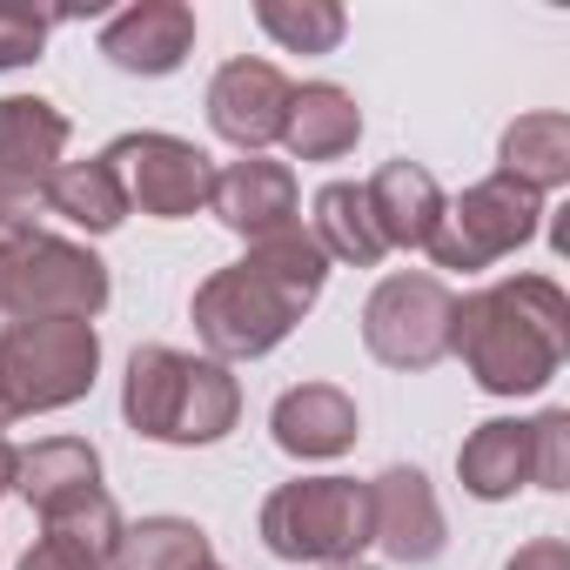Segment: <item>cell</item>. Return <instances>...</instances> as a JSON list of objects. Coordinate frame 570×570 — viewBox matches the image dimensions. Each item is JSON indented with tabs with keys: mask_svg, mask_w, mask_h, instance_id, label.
Listing matches in <instances>:
<instances>
[{
	"mask_svg": "<svg viewBox=\"0 0 570 570\" xmlns=\"http://www.w3.org/2000/svg\"><path fill=\"white\" fill-rule=\"evenodd\" d=\"M55 21H68V8H28V0H0V75L41 61Z\"/></svg>",
	"mask_w": 570,
	"mask_h": 570,
	"instance_id": "obj_27",
	"label": "cell"
},
{
	"mask_svg": "<svg viewBox=\"0 0 570 570\" xmlns=\"http://www.w3.org/2000/svg\"><path fill=\"white\" fill-rule=\"evenodd\" d=\"M363 195H370L383 248H430V235L443 222V188L423 161H383L376 181H363Z\"/></svg>",
	"mask_w": 570,
	"mask_h": 570,
	"instance_id": "obj_15",
	"label": "cell"
},
{
	"mask_svg": "<svg viewBox=\"0 0 570 570\" xmlns=\"http://www.w3.org/2000/svg\"><path fill=\"white\" fill-rule=\"evenodd\" d=\"M108 570H115V563H108Z\"/></svg>",
	"mask_w": 570,
	"mask_h": 570,
	"instance_id": "obj_34",
	"label": "cell"
},
{
	"mask_svg": "<svg viewBox=\"0 0 570 570\" xmlns=\"http://www.w3.org/2000/svg\"><path fill=\"white\" fill-rule=\"evenodd\" d=\"M208 208H215L235 235L262 242V235H275V228L296 222V175L282 168V161H268V155H242V161L215 168Z\"/></svg>",
	"mask_w": 570,
	"mask_h": 570,
	"instance_id": "obj_14",
	"label": "cell"
},
{
	"mask_svg": "<svg viewBox=\"0 0 570 570\" xmlns=\"http://www.w3.org/2000/svg\"><path fill=\"white\" fill-rule=\"evenodd\" d=\"M21 570H95V563H88V557H75V550H61V543H48V537H41V543H35V550H28V557H21Z\"/></svg>",
	"mask_w": 570,
	"mask_h": 570,
	"instance_id": "obj_30",
	"label": "cell"
},
{
	"mask_svg": "<svg viewBox=\"0 0 570 570\" xmlns=\"http://www.w3.org/2000/svg\"><path fill=\"white\" fill-rule=\"evenodd\" d=\"M181 390H188V356L168 350V343H141L128 356V376H121V416H128V430L148 436V443H168Z\"/></svg>",
	"mask_w": 570,
	"mask_h": 570,
	"instance_id": "obj_18",
	"label": "cell"
},
{
	"mask_svg": "<svg viewBox=\"0 0 570 570\" xmlns=\"http://www.w3.org/2000/svg\"><path fill=\"white\" fill-rule=\"evenodd\" d=\"M497 175L517 181V188H530L537 202L550 188H563L570 181V115H557V108L517 115L503 128V141H497Z\"/></svg>",
	"mask_w": 570,
	"mask_h": 570,
	"instance_id": "obj_17",
	"label": "cell"
},
{
	"mask_svg": "<svg viewBox=\"0 0 570 570\" xmlns=\"http://www.w3.org/2000/svg\"><path fill=\"white\" fill-rule=\"evenodd\" d=\"M255 21L289 55H336L343 35H350V14L336 0H255Z\"/></svg>",
	"mask_w": 570,
	"mask_h": 570,
	"instance_id": "obj_26",
	"label": "cell"
},
{
	"mask_svg": "<svg viewBox=\"0 0 570 570\" xmlns=\"http://www.w3.org/2000/svg\"><path fill=\"white\" fill-rule=\"evenodd\" d=\"M101 161L121 175L128 208H141V215H155V222L202 215V208H208V195H215V161H208L195 141L161 135V128L121 135L115 148H101Z\"/></svg>",
	"mask_w": 570,
	"mask_h": 570,
	"instance_id": "obj_8",
	"label": "cell"
},
{
	"mask_svg": "<svg viewBox=\"0 0 570 570\" xmlns=\"http://www.w3.org/2000/svg\"><path fill=\"white\" fill-rule=\"evenodd\" d=\"M456 476L476 503H503L530 483V423L497 416L483 430H470V443L456 450Z\"/></svg>",
	"mask_w": 570,
	"mask_h": 570,
	"instance_id": "obj_19",
	"label": "cell"
},
{
	"mask_svg": "<svg viewBox=\"0 0 570 570\" xmlns=\"http://www.w3.org/2000/svg\"><path fill=\"white\" fill-rule=\"evenodd\" d=\"M14 463H21V450L8 443V423H0V497L14 490Z\"/></svg>",
	"mask_w": 570,
	"mask_h": 570,
	"instance_id": "obj_31",
	"label": "cell"
},
{
	"mask_svg": "<svg viewBox=\"0 0 570 570\" xmlns=\"http://www.w3.org/2000/svg\"><path fill=\"white\" fill-rule=\"evenodd\" d=\"M108 309V262L68 235H0V330L14 323H95Z\"/></svg>",
	"mask_w": 570,
	"mask_h": 570,
	"instance_id": "obj_2",
	"label": "cell"
},
{
	"mask_svg": "<svg viewBox=\"0 0 570 570\" xmlns=\"http://www.w3.org/2000/svg\"><path fill=\"white\" fill-rule=\"evenodd\" d=\"M202 570H222V563H202Z\"/></svg>",
	"mask_w": 570,
	"mask_h": 570,
	"instance_id": "obj_33",
	"label": "cell"
},
{
	"mask_svg": "<svg viewBox=\"0 0 570 570\" xmlns=\"http://www.w3.org/2000/svg\"><path fill=\"white\" fill-rule=\"evenodd\" d=\"M68 148V115L41 95H8L0 101V228H35L48 208V181Z\"/></svg>",
	"mask_w": 570,
	"mask_h": 570,
	"instance_id": "obj_9",
	"label": "cell"
},
{
	"mask_svg": "<svg viewBox=\"0 0 570 570\" xmlns=\"http://www.w3.org/2000/svg\"><path fill=\"white\" fill-rule=\"evenodd\" d=\"M202 563H215V550H208V530L188 517H141L121 530V550H115V570H202Z\"/></svg>",
	"mask_w": 570,
	"mask_h": 570,
	"instance_id": "obj_24",
	"label": "cell"
},
{
	"mask_svg": "<svg viewBox=\"0 0 570 570\" xmlns=\"http://www.w3.org/2000/svg\"><path fill=\"white\" fill-rule=\"evenodd\" d=\"M316 248L330 255V262H350V268H376L390 248H383V235H376V215H370V195L356 188V181H330V188H316Z\"/></svg>",
	"mask_w": 570,
	"mask_h": 570,
	"instance_id": "obj_21",
	"label": "cell"
},
{
	"mask_svg": "<svg viewBox=\"0 0 570 570\" xmlns=\"http://www.w3.org/2000/svg\"><path fill=\"white\" fill-rule=\"evenodd\" d=\"M121 510H115V497L108 490H88V497H68V503H55L48 517H41V537L48 543H61V550H75V557H88L95 570H108L115 563V550H121Z\"/></svg>",
	"mask_w": 570,
	"mask_h": 570,
	"instance_id": "obj_25",
	"label": "cell"
},
{
	"mask_svg": "<svg viewBox=\"0 0 570 570\" xmlns=\"http://www.w3.org/2000/svg\"><path fill=\"white\" fill-rule=\"evenodd\" d=\"M450 350L490 396H537L570 350V303L550 275H503L450 309Z\"/></svg>",
	"mask_w": 570,
	"mask_h": 570,
	"instance_id": "obj_1",
	"label": "cell"
},
{
	"mask_svg": "<svg viewBox=\"0 0 570 570\" xmlns=\"http://www.w3.org/2000/svg\"><path fill=\"white\" fill-rule=\"evenodd\" d=\"M450 309L456 296L443 275H383L363 303V343L390 370H436L450 356Z\"/></svg>",
	"mask_w": 570,
	"mask_h": 570,
	"instance_id": "obj_6",
	"label": "cell"
},
{
	"mask_svg": "<svg viewBox=\"0 0 570 570\" xmlns=\"http://www.w3.org/2000/svg\"><path fill=\"white\" fill-rule=\"evenodd\" d=\"M356 403L336 390V383H296L282 390L275 410H268V436L282 456H303V463H330L356 443Z\"/></svg>",
	"mask_w": 570,
	"mask_h": 570,
	"instance_id": "obj_13",
	"label": "cell"
},
{
	"mask_svg": "<svg viewBox=\"0 0 570 570\" xmlns=\"http://www.w3.org/2000/svg\"><path fill=\"white\" fill-rule=\"evenodd\" d=\"M443 537H450V523H443V503L423 470L396 463L370 483V543H383L390 563H436Z\"/></svg>",
	"mask_w": 570,
	"mask_h": 570,
	"instance_id": "obj_11",
	"label": "cell"
},
{
	"mask_svg": "<svg viewBox=\"0 0 570 570\" xmlns=\"http://www.w3.org/2000/svg\"><path fill=\"white\" fill-rule=\"evenodd\" d=\"M503 570H570V543L563 537H530Z\"/></svg>",
	"mask_w": 570,
	"mask_h": 570,
	"instance_id": "obj_29",
	"label": "cell"
},
{
	"mask_svg": "<svg viewBox=\"0 0 570 570\" xmlns=\"http://www.w3.org/2000/svg\"><path fill=\"white\" fill-rule=\"evenodd\" d=\"M530 483L570 490V410H543L530 423Z\"/></svg>",
	"mask_w": 570,
	"mask_h": 570,
	"instance_id": "obj_28",
	"label": "cell"
},
{
	"mask_svg": "<svg viewBox=\"0 0 570 570\" xmlns=\"http://www.w3.org/2000/svg\"><path fill=\"white\" fill-rule=\"evenodd\" d=\"M101 376L95 323H14L0 330V423L68 410Z\"/></svg>",
	"mask_w": 570,
	"mask_h": 570,
	"instance_id": "obj_4",
	"label": "cell"
},
{
	"mask_svg": "<svg viewBox=\"0 0 570 570\" xmlns=\"http://www.w3.org/2000/svg\"><path fill=\"white\" fill-rule=\"evenodd\" d=\"M48 208L68 215V222L88 228V235H108V228L128 222V188H121V175H115L101 155H95V161H61L55 181H48Z\"/></svg>",
	"mask_w": 570,
	"mask_h": 570,
	"instance_id": "obj_22",
	"label": "cell"
},
{
	"mask_svg": "<svg viewBox=\"0 0 570 570\" xmlns=\"http://www.w3.org/2000/svg\"><path fill=\"white\" fill-rule=\"evenodd\" d=\"M330 570H370V563H330Z\"/></svg>",
	"mask_w": 570,
	"mask_h": 570,
	"instance_id": "obj_32",
	"label": "cell"
},
{
	"mask_svg": "<svg viewBox=\"0 0 570 570\" xmlns=\"http://www.w3.org/2000/svg\"><path fill=\"white\" fill-rule=\"evenodd\" d=\"M537 222H543V202L530 188L490 175V181L463 188L456 202H443V222L430 235V255H436V268H490V262L517 255L537 235Z\"/></svg>",
	"mask_w": 570,
	"mask_h": 570,
	"instance_id": "obj_7",
	"label": "cell"
},
{
	"mask_svg": "<svg viewBox=\"0 0 570 570\" xmlns=\"http://www.w3.org/2000/svg\"><path fill=\"white\" fill-rule=\"evenodd\" d=\"M101 55L121 75H175L195 55V8L181 0H135V8L101 21Z\"/></svg>",
	"mask_w": 570,
	"mask_h": 570,
	"instance_id": "obj_12",
	"label": "cell"
},
{
	"mask_svg": "<svg viewBox=\"0 0 570 570\" xmlns=\"http://www.w3.org/2000/svg\"><path fill=\"white\" fill-rule=\"evenodd\" d=\"M262 543L282 563H356L370 550V483L356 476H296L268 490Z\"/></svg>",
	"mask_w": 570,
	"mask_h": 570,
	"instance_id": "obj_3",
	"label": "cell"
},
{
	"mask_svg": "<svg viewBox=\"0 0 570 570\" xmlns=\"http://www.w3.org/2000/svg\"><path fill=\"white\" fill-rule=\"evenodd\" d=\"M242 416V383L208 363V356H188V390H181V410H175V436L168 443H222Z\"/></svg>",
	"mask_w": 570,
	"mask_h": 570,
	"instance_id": "obj_23",
	"label": "cell"
},
{
	"mask_svg": "<svg viewBox=\"0 0 570 570\" xmlns=\"http://www.w3.org/2000/svg\"><path fill=\"white\" fill-rule=\"evenodd\" d=\"M309 316L303 296H289L275 275H262L255 262L215 268L202 289H195V336L208 350V363H255L275 343H289V330Z\"/></svg>",
	"mask_w": 570,
	"mask_h": 570,
	"instance_id": "obj_5",
	"label": "cell"
},
{
	"mask_svg": "<svg viewBox=\"0 0 570 570\" xmlns=\"http://www.w3.org/2000/svg\"><path fill=\"white\" fill-rule=\"evenodd\" d=\"M282 141H289L296 161H343L363 141V108L350 88L336 81H303L289 95V121H282Z\"/></svg>",
	"mask_w": 570,
	"mask_h": 570,
	"instance_id": "obj_16",
	"label": "cell"
},
{
	"mask_svg": "<svg viewBox=\"0 0 570 570\" xmlns=\"http://www.w3.org/2000/svg\"><path fill=\"white\" fill-rule=\"evenodd\" d=\"M14 490L28 497L35 517H48L55 503L101 490V456H95V443H81V436H48V443L21 450V463H14Z\"/></svg>",
	"mask_w": 570,
	"mask_h": 570,
	"instance_id": "obj_20",
	"label": "cell"
},
{
	"mask_svg": "<svg viewBox=\"0 0 570 570\" xmlns=\"http://www.w3.org/2000/svg\"><path fill=\"white\" fill-rule=\"evenodd\" d=\"M289 75L275 61H255V55H235L215 68L208 81V128L242 148V155H262L268 141H282V121H289Z\"/></svg>",
	"mask_w": 570,
	"mask_h": 570,
	"instance_id": "obj_10",
	"label": "cell"
}]
</instances>
